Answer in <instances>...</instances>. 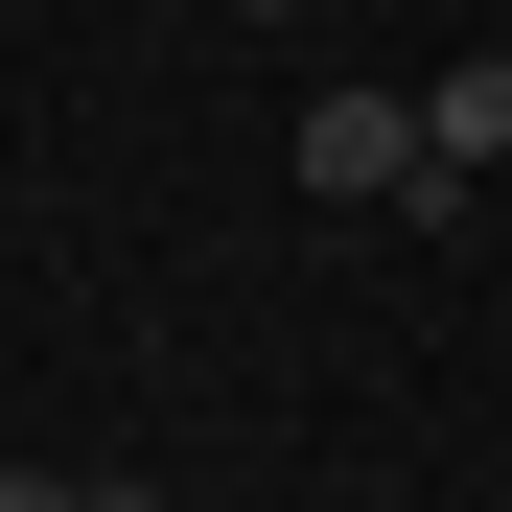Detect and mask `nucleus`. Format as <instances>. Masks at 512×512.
I'll return each mask as SVG.
<instances>
[{
    "mask_svg": "<svg viewBox=\"0 0 512 512\" xmlns=\"http://www.w3.org/2000/svg\"><path fill=\"white\" fill-rule=\"evenodd\" d=\"M233 24H280V0H233Z\"/></svg>",
    "mask_w": 512,
    "mask_h": 512,
    "instance_id": "obj_4",
    "label": "nucleus"
},
{
    "mask_svg": "<svg viewBox=\"0 0 512 512\" xmlns=\"http://www.w3.org/2000/svg\"><path fill=\"white\" fill-rule=\"evenodd\" d=\"M303 187H326V210H443V163H419V94H326V117H303Z\"/></svg>",
    "mask_w": 512,
    "mask_h": 512,
    "instance_id": "obj_1",
    "label": "nucleus"
},
{
    "mask_svg": "<svg viewBox=\"0 0 512 512\" xmlns=\"http://www.w3.org/2000/svg\"><path fill=\"white\" fill-rule=\"evenodd\" d=\"M419 163H443V210H466V163H512V47H466L443 94H419Z\"/></svg>",
    "mask_w": 512,
    "mask_h": 512,
    "instance_id": "obj_2",
    "label": "nucleus"
},
{
    "mask_svg": "<svg viewBox=\"0 0 512 512\" xmlns=\"http://www.w3.org/2000/svg\"><path fill=\"white\" fill-rule=\"evenodd\" d=\"M0 512H94V489H70V466H0Z\"/></svg>",
    "mask_w": 512,
    "mask_h": 512,
    "instance_id": "obj_3",
    "label": "nucleus"
}]
</instances>
